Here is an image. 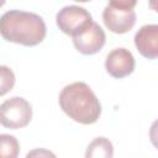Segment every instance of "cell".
Instances as JSON below:
<instances>
[{
	"instance_id": "obj_1",
	"label": "cell",
	"mask_w": 158,
	"mask_h": 158,
	"mask_svg": "<svg viewBox=\"0 0 158 158\" xmlns=\"http://www.w3.org/2000/svg\"><path fill=\"white\" fill-rule=\"evenodd\" d=\"M0 35L7 42L32 47L44 40L47 27L37 14L10 10L0 17Z\"/></svg>"
},
{
	"instance_id": "obj_2",
	"label": "cell",
	"mask_w": 158,
	"mask_h": 158,
	"mask_svg": "<svg viewBox=\"0 0 158 158\" xmlns=\"http://www.w3.org/2000/svg\"><path fill=\"white\" fill-rule=\"evenodd\" d=\"M60 109L75 122L95 123L101 115V105L91 88L83 81L65 85L59 93Z\"/></svg>"
},
{
	"instance_id": "obj_3",
	"label": "cell",
	"mask_w": 158,
	"mask_h": 158,
	"mask_svg": "<svg viewBox=\"0 0 158 158\" xmlns=\"http://www.w3.org/2000/svg\"><path fill=\"white\" fill-rule=\"evenodd\" d=\"M32 118V106L21 96H12L0 105V123L11 130L26 127Z\"/></svg>"
},
{
	"instance_id": "obj_4",
	"label": "cell",
	"mask_w": 158,
	"mask_h": 158,
	"mask_svg": "<svg viewBox=\"0 0 158 158\" xmlns=\"http://www.w3.org/2000/svg\"><path fill=\"white\" fill-rule=\"evenodd\" d=\"M56 22L59 30L68 36H77L84 32L94 22L90 12L84 7L69 5L60 9L56 16Z\"/></svg>"
},
{
	"instance_id": "obj_5",
	"label": "cell",
	"mask_w": 158,
	"mask_h": 158,
	"mask_svg": "<svg viewBox=\"0 0 158 158\" xmlns=\"http://www.w3.org/2000/svg\"><path fill=\"white\" fill-rule=\"evenodd\" d=\"M105 41V32L96 22H93L84 32L73 37V44L77 51L86 56L98 53L104 47Z\"/></svg>"
},
{
	"instance_id": "obj_6",
	"label": "cell",
	"mask_w": 158,
	"mask_h": 158,
	"mask_svg": "<svg viewBox=\"0 0 158 158\" xmlns=\"http://www.w3.org/2000/svg\"><path fill=\"white\" fill-rule=\"evenodd\" d=\"M135 58L132 53L126 48H115L107 56L105 60L106 72L117 79L130 75L135 70Z\"/></svg>"
},
{
	"instance_id": "obj_7",
	"label": "cell",
	"mask_w": 158,
	"mask_h": 158,
	"mask_svg": "<svg viewBox=\"0 0 158 158\" xmlns=\"http://www.w3.org/2000/svg\"><path fill=\"white\" fill-rule=\"evenodd\" d=\"M102 21L111 32L118 35L126 33L136 23V12L133 10H117L107 5L102 11Z\"/></svg>"
},
{
	"instance_id": "obj_8",
	"label": "cell",
	"mask_w": 158,
	"mask_h": 158,
	"mask_svg": "<svg viewBox=\"0 0 158 158\" xmlns=\"http://www.w3.org/2000/svg\"><path fill=\"white\" fill-rule=\"evenodd\" d=\"M135 46L138 52L148 59H154L158 56V26L144 25L135 35Z\"/></svg>"
},
{
	"instance_id": "obj_9",
	"label": "cell",
	"mask_w": 158,
	"mask_h": 158,
	"mask_svg": "<svg viewBox=\"0 0 158 158\" xmlns=\"http://www.w3.org/2000/svg\"><path fill=\"white\" fill-rule=\"evenodd\" d=\"M114 156V147L112 143L105 138V137H96L94 138L85 152V157L86 158H111Z\"/></svg>"
},
{
	"instance_id": "obj_10",
	"label": "cell",
	"mask_w": 158,
	"mask_h": 158,
	"mask_svg": "<svg viewBox=\"0 0 158 158\" xmlns=\"http://www.w3.org/2000/svg\"><path fill=\"white\" fill-rule=\"evenodd\" d=\"M20 153V144L15 136L0 135V158H16Z\"/></svg>"
},
{
	"instance_id": "obj_11",
	"label": "cell",
	"mask_w": 158,
	"mask_h": 158,
	"mask_svg": "<svg viewBox=\"0 0 158 158\" xmlns=\"http://www.w3.org/2000/svg\"><path fill=\"white\" fill-rule=\"evenodd\" d=\"M16 78L12 69H10L7 65H0V96L12 90Z\"/></svg>"
},
{
	"instance_id": "obj_12",
	"label": "cell",
	"mask_w": 158,
	"mask_h": 158,
	"mask_svg": "<svg viewBox=\"0 0 158 158\" xmlns=\"http://www.w3.org/2000/svg\"><path fill=\"white\" fill-rule=\"evenodd\" d=\"M136 5H137V0H109V6L123 11L133 10Z\"/></svg>"
},
{
	"instance_id": "obj_13",
	"label": "cell",
	"mask_w": 158,
	"mask_h": 158,
	"mask_svg": "<svg viewBox=\"0 0 158 158\" xmlns=\"http://www.w3.org/2000/svg\"><path fill=\"white\" fill-rule=\"evenodd\" d=\"M5 2H6V0H0V7H1V6H4V4H5Z\"/></svg>"
},
{
	"instance_id": "obj_14",
	"label": "cell",
	"mask_w": 158,
	"mask_h": 158,
	"mask_svg": "<svg viewBox=\"0 0 158 158\" xmlns=\"http://www.w3.org/2000/svg\"><path fill=\"white\" fill-rule=\"evenodd\" d=\"M74 1H78V2H88L90 0H74Z\"/></svg>"
}]
</instances>
